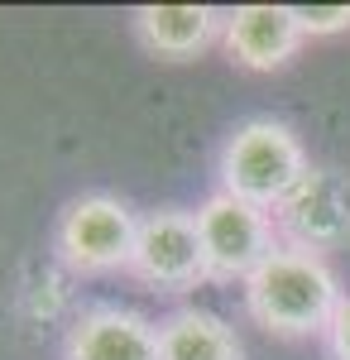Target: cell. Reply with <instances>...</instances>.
<instances>
[{
  "mask_svg": "<svg viewBox=\"0 0 350 360\" xmlns=\"http://www.w3.org/2000/svg\"><path fill=\"white\" fill-rule=\"evenodd\" d=\"M245 312L259 332L283 336V341H302V336H326L336 307H341V278L331 269V259L312 255V250L283 245L240 283Z\"/></svg>",
  "mask_w": 350,
  "mask_h": 360,
  "instance_id": "obj_1",
  "label": "cell"
},
{
  "mask_svg": "<svg viewBox=\"0 0 350 360\" xmlns=\"http://www.w3.org/2000/svg\"><path fill=\"white\" fill-rule=\"evenodd\" d=\"M307 168H312L307 149L288 120L249 115L226 135L221 159H216V178H221V193L254 202L264 212H278V202L307 178Z\"/></svg>",
  "mask_w": 350,
  "mask_h": 360,
  "instance_id": "obj_2",
  "label": "cell"
},
{
  "mask_svg": "<svg viewBox=\"0 0 350 360\" xmlns=\"http://www.w3.org/2000/svg\"><path fill=\"white\" fill-rule=\"evenodd\" d=\"M139 236V212L115 193H82L72 197L53 221V259L77 278L96 274H130V255Z\"/></svg>",
  "mask_w": 350,
  "mask_h": 360,
  "instance_id": "obj_3",
  "label": "cell"
},
{
  "mask_svg": "<svg viewBox=\"0 0 350 360\" xmlns=\"http://www.w3.org/2000/svg\"><path fill=\"white\" fill-rule=\"evenodd\" d=\"M197 236H202L207 283H245L278 250L273 212L254 207V202H240V197L221 193V188L197 207Z\"/></svg>",
  "mask_w": 350,
  "mask_h": 360,
  "instance_id": "obj_4",
  "label": "cell"
},
{
  "mask_svg": "<svg viewBox=\"0 0 350 360\" xmlns=\"http://www.w3.org/2000/svg\"><path fill=\"white\" fill-rule=\"evenodd\" d=\"M130 274H135L144 288H154V293H192L197 283H207L197 212H183V207L139 212V236H135V255H130Z\"/></svg>",
  "mask_w": 350,
  "mask_h": 360,
  "instance_id": "obj_5",
  "label": "cell"
},
{
  "mask_svg": "<svg viewBox=\"0 0 350 360\" xmlns=\"http://www.w3.org/2000/svg\"><path fill=\"white\" fill-rule=\"evenodd\" d=\"M278 240L312 255H331V250L350 245V173L341 168H307V178L278 202L273 212Z\"/></svg>",
  "mask_w": 350,
  "mask_h": 360,
  "instance_id": "obj_6",
  "label": "cell"
},
{
  "mask_svg": "<svg viewBox=\"0 0 350 360\" xmlns=\"http://www.w3.org/2000/svg\"><path fill=\"white\" fill-rule=\"evenodd\" d=\"M307 34L297 25V5H235L226 10L221 49L245 72H278L302 53Z\"/></svg>",
  "mask_w": 350,
  "mask_h": 360,
  "instance_id": "obj_7",
  "label": "cell"
},
{
  "mask_svg": "<svg viewBox=\"0 0 350 360\" xmlns=\"http://www.w3.org/2000/svg\"><path fill=\"white\" fill-rule=\"evenodd\" d=\"M63 360H159V322L125 303L82 307L63 336Z\"/></svg>",
  "mask_w": 350,
  "mask_h": 360,
  "instance_id": "obj_8",
  "label": "cell"
},
{
  "mask_svg": "<svg viewBox=\"0 0 350 360\" xmlns=\"http://www.w3.org/2000/svg\"><path fill=\"white\" fill-rule=\"evenodd\" d=\"M130 25H135L144 53L163 58V63H188L221 39L226 10H216V5H135Z\"/></svg>",
  "mask_w": 350,
  "mask_h": 360,
  "instance_id": "obj_9",
  "label": "cell"
},
{
  "mask_svg": "<svg viewBox=\"0 0 350 360\" xmlns=\"http://www.w3.org/2000/svg\"><path fill=\"white\" fill-rule=\"evenodd\" d=\"M159 360H245V346L221 312L188 303L159 317Z\"/></svg>",
  "mask_w": 350,
  "mask_h": 360,
  "instance_id": "obj_10",
  "label": "cell"
},
{
  "mask_svg": "<svg viewBox=\"0 0 350 360\" xmlns=\"http://www.w3.org/2000/svg\"><path fill=\"white\" fill-rule=\"evenodd\" d=\"M297 25L307 39H331L350 29V5H297Z\"/></svg>",
  "mask_w": 350,
  "mask_h": 360,
  "instance_id": "obj_11",
  "label": "cell"
},
{
  "mask_svg": "<svg viewBox=\"0 0 350 360\" xmlns=\"http://www.w3.org/2000/svg\"><path fill=\"white\" fill-rule=\"evenodd\" d=\"M322 341H326V356L331 360H350V293L341 298V307H336V317H331Z\"/></svg>",
  "mask_w": 350,
  "mask_h": 360,
  "instance_id": "obj_12",
  "label": "cell"
}]
</instances>
